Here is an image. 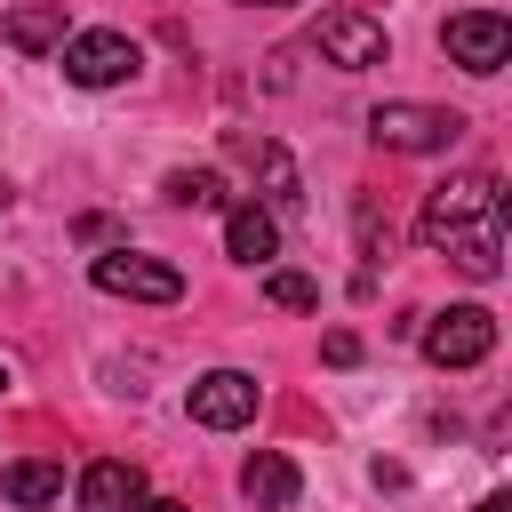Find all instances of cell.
Wrapping results in <instances>:
<instances>
[{
    "instance_id": "3",
    "label": "cell",
    "mask_w": 512,
    "mask_h": 512,
    "mask_svg": "<svg viewBox=\"0 0 512 512\" xmlns=\"http://www.w3.org/2000/svg\"><path fill=\"white\" fill-rule=\"evenodd\" d=\"M496 352V312L488 304H448V312H432V328H424V360L432 368H480Z\"/></svg>"
},
{
    "instance_id": "13",
    "label": "cell",
    "mask_w": 512,
    "mask_h": 512,
    "mask_svg": "<svg viewBox=\"0 0 512 512\" xmlns=\"http://www.w3.org/2000/svg\"><path fill=\"white\" fill-rule=\"evenodd\" d=\"M8 504H48V496H64V464H48V456H32V464H8Z\"/></svg>"
},
{
    "instance_id": "2",
    "label": "cell",
    "mask_w": 512,
    "mask_h": 512,
    "mask_svg": "<svg viewBox=\"0 0 512 512\" xmlns=\"http://www.w3.org/2000/svg\"><path fill=\"white\" fill-rule=\"evenodd\" d=\"M368 136L392 144V152H448L464 136V112H448V104H376Z\"/></svg>"
},
{
    "instance_id": "7",
    "label": "cell",
    "mask_w": 512,
    "mask_h": 512,
    "mask_svg": "<svg viewBox=\"0 0 512 512\" xmlns=\"http://www.w3.org/2000/svg\"><path fill=\"white\" fill-rule=\"evenodd\" d=\"M440 40H448V56H456L464 72H480V80H488V72H504V56H512V24H504V16H488V8L448 16V32H440Z\"/></svg>"
},
{
    "instance_id": "6",
    "label": "cell",
    "mask_w": 512,
    "mask_h": 512,
    "mask_svg": "<svg viewBox=\"0 0 512 512\" xmlns=\"http://www.w3.org/2000/svg\"><path fill=\"white\" fill-rule=\"evenodd\" d=\"M320 56L336 64V72H368V64H384V24H368L360 8H320Z\"/></svg>"
},
{
    "instance_id": "12",
    "label": "cell",
    "mask_w": 512,
    "mask_h": 512,
    "mask_svg": "<svg viewBox=\"0 0 512 512\" xmlns=\"http://www.w3.org/2000/svg\"><path fill=\"white\" fill-rule=\"evenodd\" d=\"M224 248H232L240 264H272V248H280V224H272L256 200H240V208H224Z\"/></svg>"
},
{
    "instance_id": "16",
    "label": "cell",
    "mask_w": 512,
    "mask_h": 512,
    "mask_svg": "<svg viewBox=\"0 0 512 512\" xmlns=\"http://www.w3.org/2000/svg\"><path fill=\"white\" fill-rule=\"evenodd\" d=\"M264 296H272L280 312H312V304H320V288H312L304 272H272V280H264Z\"/></svg>"
},
{
    "instance_id": "22",
    "label": "cell",
    "mask_w": 512,
    "mask_h": 512,
    "mask_svg": "<svg viewBox=\"0 0 512 512\" xmlns=\"http://www.w3.org/2000/svg\"><path fill=\"white\" fill-rule=\"evenodd\" d=\"M0 208H8V184H0Z\"/></svg>"
},
{
    "instance_id": "9",
    "label": "cell",
    "mask_w": 512,
    "mask_h": 512,
    "mask_svg": "<svg viewBox=\"0 0 512 512\" xmlns=\"http://www.w3.org/2000/svg\"><path fill=\"white\" fill-rule=\"evenodd\" d=\"M144 504V464L128 456H96L80 472V512H136Z\"/></svg>"
},
{
    "instance_id": "15",
    "label": "cell",
    "mask_w": 512,
    "mask_h": 512,
    "mask_svg": "<svg viewBox=\"0 0 512 512\" xmlns=\"http://www.w3.org/2000/svg\"><path fill=\"white\" fill-rule=\"evenodd\" d=\"M160 192H168V200H176V208H224V200H232V192H224V176H216V168H176V176H168V184H160Z\"/></svg>"
},
{
    "instance_id": "11",
    "label": "cell",
    "mask_w": 512,
    "mask_h": 512,
    "mask_svg": "<svg viewBox=\"0 0 512 512\" xmlns=\"http://www.w3.org/2000/svg\"><path fill=\"white\" fill-rule=\"evenodd\" d=\"M0 40H8V48H24V56H48V48H64V8H56V0L8 8V16H0Z\"/></svg>"
},
{
    "instance_id": "5",
    "label": "cell",
    "mask_w": 512,
    "mask_h": 512,
    "mask_svg": "<svg viewBox=\"0 0 512 512\" xmlns=\"http://www.w3.org/2000/svg\"><path fill=\"white\" fill-rule=\"evenodd\" d=\"M136 64H144V48L128 32H72L64 40V80L72 88H120V80H136Z\"/></svg>"
},
{
    "instance_id": "18",
    "label": "cell",
    "mask_w": 512,
    "mask_h": 512,
    "mask_svg": "<svg viewBox=\"0 0 512 512\" xmlns=\"http://www.w3.org/2000/svg\"><path fill=\"white\" fill-rule=\"evenodd\" d=\"M136 512H192V504H176V496H144Z\"/></svg>"
},
{
    "instance_id": "1",
    "label": "cell",
    "mask_w": 512,
    "mask_h": 512,
    "mask_svg": "<svg viewBox=\"0 0 512 512\" xmlns=\"http://www.w3.org/2000/svg\"><path fill=\"white\" fill-rule=\"evenodd\" d=\"M416 240L440 248L456 272L496 280V264H504V192H496V176L488 168H464V176L432 184V200L416 216Z\"/></svg>"
},
{
    "instance_id": "4",
    "label": "cell",
    "mask_w": 512,
    "mask_h": 512,
    "mask_svg": "<svg viewBox=\"0 0 512 512\" xmlns=\"http://www.w3.org/2000/svg\"><path fill=\"white\" fill-rule=\"evenodd\" d=\"M88 280H96L104 296H136V304H176V296H184V272L160 264V256H136V248H104V256L88 264Z\"/></svg>"
},
{
    "instance_id": "8",
    "label": "cell",
    "mask_w": 512,
    "mask_h": 512,
    "mask_svg": "<svg viewBox=\"0 0 512 512\" xmlns=\"http://www.w3.org/2000/svg\"><path fill=\"white\" fill-rule=\"evenodd\" d=\"M192 416H200L208 432L248 424V416H256V376H240V368H208V376L192 384Z\"/></svg>"
},
{
    "instance_id": "17",
    "label": "cell",
    "mask_w": 512,
    "mask_h": 512,
    "mask_svg": "<svg viewBox=\"0 0 512 512\" xmlns=\"http://www.w3.org/2000/svg\"><path fill=\"white\" fill-rule=\"evenodd\" d=\"M320 352H328V368H352V360H360V336H352V328H336Z\"/></svg>"
},
{
    "instance_id": "21",
    "label": "cell",
    "mask_w": 512,
    "mask_h": 512,
    "mask_svg": "<svg viewBox=\"0 0 512 512\" xmlns=\"http://www.w3.org/2000/svg\"><path fill=\"white\" fill-rule=\"evenodd\" d=\"M256 8H288V0H256Z\"/></svg>"
},
{
    "instance_id": "10",
    "label": "cell",
    "mask_w": 512,
    "mask_h": 512,
    "mask_svg": "<svg viewBox=\"0 0 512 512\" xmlns=\"http://www.w3.org/2000/svg\"><path fill=\"white\" fill-rule=\"evenodd\" d=\"M296 488H304V480H296V464H288L280 448H256V456L240 464V496H248L256 512H288Z\"/></svg>"
},
{
    "instance_id": "20",
    "label": "cell",
    "mask_w": 512,
    "mask_h": 512,
    "mask_svg": "<svg viewBox=\"0 0 512 512\" xmlns=\"http://www.w3.org/2000/svg\"><path fill=\"white\" fill-rule=\"evenodd\" d=\"M0 392H8V360H0Z\"/></svg>"
},
{
    "instance_id": "19",
    "label": "cell",
    "mask_w": 512,
    "mask_h": 512,
    "mask_svg": "<svg viewBox=\"0 0 512 512\" xmlns=\"http://www.w3.org/2000/svg\"><path fill=\"white\" fill-rule=\"evenodd\" d=\"M472 512H512V496H488V504H472Z\"/></svg>"
},
{
    "instance_id": "14",
    "label": "cell",
    "mask_w": 512,
    "mask_h": 512,
    "mask_svg": "<svg viewBox=\"0 0 512 512\" xmlns=\"http://www.w3.org/2000/svg\"><path fill=\"white\" fill-rule=\"evenodd\" d=\"M256 168H264V200L272 208H304V176H296V160L280 144H256Z\"/></svg>"
}]
</instances>
